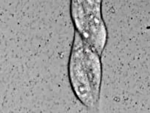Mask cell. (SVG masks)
Segmentation results:
<instances>
[{
    "label": "cell",
    "instance_id": "1",
    "mask_svg": "<svg viewBox=\"0 0 150 113\" xmlns=\"http://www.w3.org/2000/svg\"><path fill=\"white\" fill-rule=\"evenodd\" d=\"M70 15L76 31L101 56L108 39L101 1H71Z\"/></svg>",
    "mask_w": 150,
    "mask_h": 113
},
{
    "label": "cell",
    "instance_id": "2",
    "mask_svg": "<svg viewBox=\"0 0 150 113\" xmlns=\"http://www.w3.org/2000/svg\"><path fill=\"white\" fill-rule=\"evenodd\" d=\"M84 41L74 31L73 41L68 60V78L71 89L76 98L85 107L94 110L96 103L83 61Z\"/></svg>",
    "mask_w": 150,
    "mask_h": 113
},
{
    "label": "cell",
    "instance_id": "3",
    "mask_svg": "<svg viewBox=\"0 0 150 113\" xmlns=\"http://www.w3.org/2000/svg\"><path fill=\"white\" fill-rule=\"evenodd\" d=\"M83 61L94 99L98 105L103 75L101 56L84 42Z\"/></svg>",
    "mask_w": 150,
    "mask_h": 113
}]
</instances>
